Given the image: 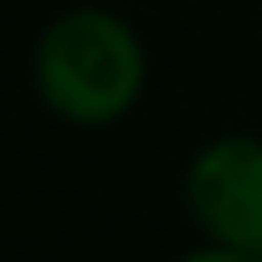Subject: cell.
<instances>
[{"instance_id":"6da1fadb","label":"cell","mask_w":262,"mask_h":262,"mask_svg":"<svg viewBox=\"0 0 262 262\" xmlns=\"http://www.w3.org/2000/svg\"><path fill=\"white\" fill-rule=\"evenodd\" d=\"M31 82L47 113L103 128L139 108L149 88V47L108 6H72L47 21L31 52Z\"/></svg>"},{"instance_id":"7a4b0ae2","label":"cell","mask_w":262,"mask_h":262,"mask_svg":"<svg viewBox=\"0 0 262 262\" xmlns=\"http://www.w3.org/2000/svg\"><path fill=\"white\" fill-rule=\"evenodd\" d=\"M201 257L262 262V134H216L185 165Z\"/></svg>"}]
</instances>
